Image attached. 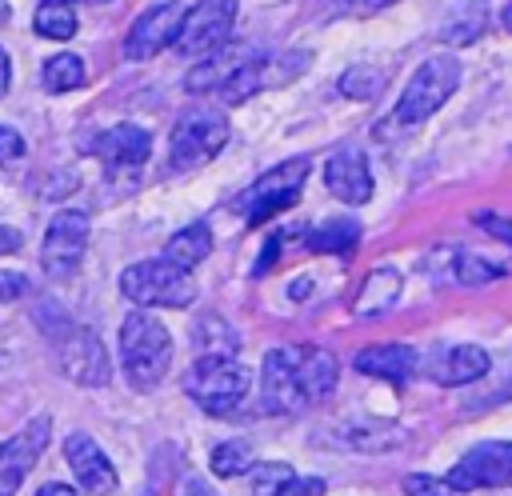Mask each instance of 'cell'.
Returning a JSON list of instances; mask_svg holds the SVG:
<instances>
[{
  "instance_id": "5",
  "label": "cell",
  "mask_w": 512,
  "mask_h": 496,
  "mask_svg": "<svg viewBox=\"0 0 512 496\" xmlns=\"http://www.w3.org/2000/svg\"><path fill=\"white\" fill-rule=\"evenodd\" d=\"M460 88V60L440 52V56H428L412 80L404 84L400 92V104L392 112V124H424L436 108H444V100Z\"/></svg>"
},
{
  "instance_id": "19",
  "label": "cell",
  "mask_w": 512,
  "mask_h": 496,
  "mask_svg": "<svg viewBox=\"0 0 512 496\" xmlns=\"http://www.w3.org/2000/svg\"><path fill=\"white\" fill-rule=\"evenodd\" d=\"M488 368H492V356H488L480 344H456V348H448V352L440 356V364L432 368V376H436V384L456 388V384L480 380Z\"/></svg>"
},
{
  "instance_id": "46",
  "label": "cell",
  "mask_w": 512,
  "mask_h": 496,
  "mask_svg": "<svg viewBox=\"0 0 512 496\" xmlns=\"http://www.w3.org/2000/svg\"><path fill=\"white\" fill-rule=\"evenodd\" d=\"M144 496H152V492H144Z\"/></svg>"
},
{
  "instance_id": "36",
  "label": "cell",
  "mask_w": 512,
  "mask_h": 496,
  "mask_svg": "<svg viewBox=\"0 0 512 496\" xmlns=\"http://www.w3.org/2000/svg\"><path fill=\"white\" fill-rule=\"evenodd\" d=\"M24 288H28V280H24L20 272H0V304L16 300V296H20Z\"/></svg>"
},
{
  "instance_id": "18",
  "label": "cell",
  "mask_w": 512,
  "mask_h": 496,
  "mask_svg": "<svg viewBox=\"0 0 512 496\" xmlns=\"http://www.w3.org/2000/svg\"><path fill=\"white\" fill-rule=\"evenodd\" d=\"M352 364L364 376H380V380L404 384L416 372L420 360H416V348H408V344H372V348H360Z\"/></svg>"
},
{
  "instance_id": "17",
  "label": "cell",
  "mask_w": 512,
  "mask_h": 496,
  "mask_svg": "<svg viewBox=\"0 0 512 496\" xmlns=\"http://www.w3.org/2000/svg\"><path fill=\"white\" fill-rule=\"evenodd\" d=\"M256 56H264V48L256 44H220L216 52L200 56V64L188 68L184 76V88L188 92H208V88H224L244 64H252Z\"/></svg>"
},
{
  "instance_id": "15",
  "label": "cell",
  "mask_w": 512,
  "mask_h": 496,
  "mask_svg": "<svg viewBox=\"0 0 512 496\" xmlns=\"http://www.w3.org/2000/svg\"><path fill=\"white\" fill-rule=\"evenodd\" d=\"M88 152L108 172H116V168H140L148 160V152H152V136L140 124H112V128H104V132L92 136Z\"/></svg>"
},
{
  "instance_id": "26",
  "label": "cell",
  "mask_w": 512,
  "mask_h": 496,
  "mask_svg": "<svg viewBox=\"0 0 512 496\" xmlns=\"http://www.w3.org/2000/svg\"><path fill=\"white\" fill-rule=\"evenodd\" d=\"M76 12H72V4H64V0H44L40 8H36V16H32V28L40 32V36H48V40H72L76 36Z\"/></svg>"
},
{
  "instance_id": "23",
  "label": "cell",
  "mask_w": 512,
  "mask_h": 496,
  "mask_svg": "<svg viewBox=\"0 0 512 496\" xmlns=\"http://www.w3.org/2000/svg\"><path fill=\"white\" fill-rule=\"evenodd\" d=\"M356 240H360V224L352 216H336V220L316 224L304 244L312 252H348V248H356Z\"/></svg>"
},
{
  "instance_id": "32",
  "label": "cell",
  "mask_w": 512,
  "mask_h": 496,
  "mask_svg": "<svg viewBox=\"0 0 512 496\" xmlns=\"http://www.w3.org/2000/svg\"><path fill=\"white\" fill-rule=\"evenodd\" d=\"M404 496H460L448 480H436V476H424V472H412L404 476Z\"/></svg>"
},
{
  "instance_id": "14",
  "label": "cell",
  "mask_w": 512,
  "mask_h": 496,
  "mask_svg": "<svg viewBox=\"0 0 512 496\" xmlns=\"http://www.w3.org/2000/svg\"><path fill=\"white\" fill-rule=\"evenodd\" d=\"M64 460H68V468H72V476H76V484H80L84 492L112 496V492L120 488V476H116L112 460L104 456V448H100L88 432H72V436L64 440Z\"/></svg>"
},
{
  "instance_id": "29",
  "label": "cell",
  "mask_w": 512,
  "mask_h": 496,
  "mask_svg": "<svg viewBox=\"0 0 512 496\" xmlns=\"http://www.w3.org/2000/svg\"><path fill=\"white\" fill-rule=\"evenodd\" d=\"M348 100H376L384 92V72L380 68H348L336 84Z\"/></svg>"
},
{
  "instance_id": "45",
  "label": "cell",
  "mask_w": 512,
  "mask_h": 496,
  "mask_svg": "<svg viewBox=\"0 0 512 496\" xmlns=\"http://www.w3.org/2000/svg\"><path fill=\"white\" fill-rule=\"evenodd\" d=\"M64 4H76V0H64Z\"/></svg>"
},
{
  "instance_id": "40",
  "label": "cell",
  "mask_w": 512,
  "mask_h": 496,
  "mask_svg": "<svg viewBox=\"0 0 512 496\" xmlns=\"http://www.w3.org/2000/svg\"><path fill=\"white\" fill-rule=\"evenodd\" d=\"M36 496H80L76 488H68V484H44Z\"/></svg>"
},
{
  "instance_id": "6",
  "label": "cell",
  "mask_w": 512,
  "mask_h": 496,
  "mask_svg": "<svg viewBox=\"0 0 512 496\" xmlns=\"http://www.w3.org/2000/svg\"><path fill=\"white\" fill-rule=\"evenodd\" d=\"M52 340H56V356H60V372L76 384H108L112 376V360H108V348L104 340L88 328V324H72L64 312L56 316V328H52Z\"/></svg>"
},
{
  "instance_id": "27",
  "label": "cell",
  "mask_w": 512,
  "mask_h": 496,
  "mask_svg": "<svg viewBox=\"0 0 512 496\" xmlns=\"http://www.w3.org/2000/svg\"><path fill=\"white\" fill-rule=\"evenodd\" d=\"M252 464H256V452H252L248 440H224V444H216L212 456H208V468H212L216 476H224V480L248 472Z\"/></svg>"
},
{
  "instance_id": "16",
  "label": "cell",
  "mask_w": 512,
  "mask_h": 496,
  "mask_svg": "<svg viewBox=\"0 0 512 496\" xmlns=\"http://www.w3.org/2000/svg\"><path fill=\"white\" fill-rule=\"evenodd\" d=\"M324 184H328V192L336 196V200H344V204H364V200H372V168H368V156L360 152V148H340V152H332L328 156V164H324Z\"/></svg>"
},
{
  "instance_id": "30",
  "label": "cell",
  "mask_w": 512,
  "mask_h": 496,
  "mask_svg": "<svg viewBox=\"0 0 512 496\" xmlns=\"http://www.w3.org/2000/svg\"><path fill=\"white\" fill-rule=\"evenodd\" d=\"M352 448H360V452H388V448H396V444H404V428H396V424H376V428H352Z\"/></svg>"
},
{
  "instance_id": "10",
  "label": "cell",
  "mask_w": 512,
  "mask_h": 496,
  "mask_svg": "<svg viewBox=\"0 0 512 496\" xmlns=\"http://www.w3.org/2000/svg\"><path fill=\"white\" fill-rule=\"evenodd\" d=\"M456 492H476V488H504L512 484V440H484L468 448L452 472L444 476Z\"/></svg>"
},
{
  "instance_id": "13",
  "label": "cell",
  "mask_w": 512,
  "mask_h": 496,
  "mask_svg": "<svg viewBox=\"0 0 512 496\" xmlns=\"http://www.w3.org/2000/svg\"><path fill=\"white\" fill-rule=\"evenodd\" d=\"M48 436H52V416H32L16 436L0 444V496H12L24 484V476L48 448Z\"/></svg>"
},
{
  "instance_id": "8",
  "label": "cell",
  "mask_w": 512,
  "mask_h": 496,
  "mask_svg": "<svg viewBox=\"0 0 512 496\" xmlns=\"http://www.w3.org/2000/svg\"><path fill=\"white\" fill-rule=\"evenodd\" d=\"M88 248V212L84 208H60L48 228H44V244H40V264L52 280H68Z\"/></svg>"
},
{
  "instance_id": "21",
  "label": "cell",
  "mask_w": 512,
  "mask_h": 496,
  "mask_svg": "<svg viewBox=\"0 0 512 496\" xmlns=\"http://www.w3.org/2000/svg\"><path fill=\"white\" fill-rule=\"evenodd\" d=\"M400 288H404V280H400L396 268H388V264L372 268L368 280H364V288H360V296H356V316H380V312H388L400 300Z\"/></svg>"
},
{
  "instance_id": "41",
  "label": "cell",
  "mask_w": 512,
  "mask_h": 496,
  "mask_svg": "<svg viewBox=\"0 0 512 496\" xmlns=\"http://www.w3.org/2000/svg\"><path fill=\"white\" fill-rule=\"evenodd\" d=\"M184 496H216V492H212L200 476H192V480H188V488H184Z\"/></svg>"
},
{
  "instance_id": "38",
  "label": "cell",
  "mask_w": 512,
  "mask_h": 496,
  "mask_svg": "<svg viewBox=\"0 0 512 496\" xmlns=\"http://www.w3.org/2000/svg\"><path fill=\"white\" fill-rule=\"evenodd\" d=\"M20 248H24V236L16 228H0V256H12Z\"/></svg>"
},
{
  "instance_id": "12",
  "label": "cell",
  "mask_w": 512,
  "mask_h": 496,
  "mask_svg": "<svg viewBox=\"0 0 512 496\" xmlns=\"http://www.w3.org/2000/svg\"><path fill=\"white\" fill-rule=\"evenodd\" d=\"M184 4L180 0H164L156 8H148L144 16L132 20L128 36H124V60H152L156 52L176 44V32L184 24Z\"/></svg>"
},
{
  "instance_id": "2",
  "label": "cell",
  "mask_w": 512,
  "mask_h": 496,
  "mask_svg": "<svg viewBox=\"0 0 512 496\" xmlns=\"http://www.w3.org/2000/svg\"><path fill=\"white\" fill-rule=\"evenodd\" d=\"M252 384V372L232 360V352H208L196 356V364L184 372V392L208 412V416H228L244 404Z\"/></svg>"
},
{
  "instance_id": "28",
  "label": "cell",
  "mask_w": 512,
  "mask_h": 496,
  "mask_svg": "<svg viewBox=\"0 0 512 496\" xmlns=\"http://www.w3.org/2000/svg\"><path fill=\"white\" fill-rule=\"evenodd\" d=\"M448 260H452V280L456 284H488V280L504 276L500 264H488V260H480L472 252H448Z\"/></svg>"
},
{
  "instance_id": "3",
  "label": "cell",
  "mask_w": 512,
  "mask_h": 496,
  "mask_svg": "<svg viewBox=\"0 0 512 496\" xmlns=\"http://www.w3.org/2000/svg\"><path fill=\"white\" fill-rule=\"evenodd\" d=\"M120 292L136 308H188L196 300V280L172 260H136L120 272Z\"/></svg>"
},
{
  "instance_id": "39",
  "label": "cell",
  "mask_w": 512,
  "mask_h": 496,
  "mask_svg": "<svg viewBox=\"0 0 512 496\" xmlns=\"http://www.w3.org/2000/svg\"><path fill=\"white\" fill-rule=\"evenodd\" d=\"M8 84H12V64H8V52L0 48V96H8Z\"/></svg>"
},
{
  "instance_id": "7",
  "label": "cell",
  "mask_w": 512,
  "mask_h": 496,
  "mask_svg": "<svg viewBox=\"0 0 512 496\" xmlns=\"http://www.w3.org/2000/svg\"><path fill=\"white\" fill-rule=\"evenodd\" d=\"M304 180H308V160L304 156H292L284 164H276L272 172H264L256 184H248L236 200V212H244V220L256 228L264 220H272L276 212L292 208L304 192Z\"/></svg>"
},
{
  "instance_id": "35",
  "label": "cell",
  "mask_w": 512,
  "mask_h": 496,
  "mask_svg": "<svg viewBox=\"0 0 512 496\" xmlns=\"http://www.w3.org/2000/svg\"><path fill=\"white\" fill-rule=\"evenodd\" d=\"M280 240H284V232H272V236L264 240V252H260V260H256V268H252L256 276H264V272L276 264V256H280Z\"/></svg>"
},
{
  "instance_id": "9",
  "label": "cell",
  "mask_w": 512,
  "mask_h": 496,
  "mask_svg": "<svg viewBox=\"0 0 512 496\" xmlns=\"http://www.w3.org/2000/svg\"><path fill=\"white\" fill-rule=\"evenodd\" d=\"M232 28H236V0H196L184 12V24L172 48L184 56H208L220 44H228Z\"/></svg>"
},
{
  "instance_id": "31",
  "label": "cell",
  "mask_w": 512,
  "mask_h": 496,
  "mask_svg": "<svg viewBox=\"0 0 512 496\" xmlns=\"http://www.w3.org/2000/svg\"><path fill=\"white\" fill-rule=\"evenodd\" d=\"M288 480H292L288 464H260L252 476V496H280Z\"/></svg>"
},
{
  "instance_id": "11",
  "label": "cell",
  "mask_w": 512,
  "mask_h": 496,
  "mask_svg": "<svg viewBox=\"0 0 512 496\" xmlns=\"http://www.w3.org/2000/svg\"><path fill=\"white\" fill-rule=\"evenodd\" d=\"M260 404L264 412H300L308 404L304 396V384H300V368H296V344H284V348H272L264 352V368H260Z\"/></svg>"
},
{
  "instance_id": "22",
  "label": "cell",
  "mask_w": 512,
  "mask_h": 496,
  "mask_svg": "<svg viewBox=\"0 0 512 496\" xmlns=\"http://www.w3.org/2000/svg\"><path fill=\"white\" fill-rule=\"evenodd\" d=\"M208 252H212V228L208 224H188L164 244V260H172L176 268H196L200 260H208Z\"/></svg>"
},
{
  "instance_id": "37",
  "label": "cell",
  "mask_w": 512,
  "mask_h": 496,
  "mask_svg": "<svg viewBox=\"0 0 512 496\" xmlns=\"http://www.w3.org/2000/svg\"><path fill=\"white\" fill-rule=\"evenodd\" d=\"M476 224L488 228L492 236H500V240L512 244V216H488V212H484V216H476Z\"/></svg>"
},
{
  "instance_id": "4",
  "label": "cell",
  "mask_w": 512,
  "mask_h": 496,
  "mask_svg": "<svg viewBox=\"0 0 512 496\" xmlns=\"http://www.w3.org/2000/svg\"><path fill=\"white\" fill-rule=\"evenodd\" d=\"M228 136H232V128H228V116L220 108L180 112L176 124H172V136H168V168L172 172H192V168L208 164L212 156H220Z\"/></svg>"
},
{
  "instance_id": "42",
  "label": "cell",
  "mask_w": 512,
  "mask_h": 496,
  "mask_svg": "<svg viewBox=\"0 0 512 496\" xmlns=\"http://www.w3.org/2000/svg\"><path fill=\"white\" fill-rule=\"evenodd\" d=\"M352 4H360V8L376 12V8H388V4H396V0H352Z\"/></svg>"
},
{
  "instance_id": "33",
  "label": "cell",
  "mask_w": 512,
  "mask_h": 496,
  "mask_svg": "<svg viewBox=\"0 0 512 496\" xmlns=\"http://www.w3.org/2000/svg\"><path fill=\"white\" fill-rule=\"evenodd\" d=\"M24 152H28L24 136L8 124H0V164H16V160H24Z\"/></svg>"
},
{
  "instance_id": "43",
  "label": "cell",
  "mask_w": 512,
  "mask_h": 496,
  "mask_svg": "<svg viewBox=\"0 0 512 496\" xmlns=\"http://www.w3.org/2000/svg\"><path fill=\"white\" fill-rule=\"evenodd\" d=\"M500 24L512 32V4H504V12H500Z\"/></svg>"
},
{
  "instance_id": "20",
  "label": "cell",
  "mask_w": 512,
  "mask_h": 496,
  "mask_svg": "<svg viewBox=\"0 0 512 496\" xmlns=\"http://www.w3.org/2000/svg\"><path fill=\"white\" fill-rule=\"evenodd\" d=\"M296 368H300V384H304V396L308 400H324L336 380H340V364L332 352L316 348V344H296Z\"/></svg>"
},
{
  "instance_id": "34",
  "label": "cell",
  "mask_w": 512,
  "mask_h": 496,
  "mask_svg": "<svg viewBox=\"0 0 512 496\" xmlns=\"http://www.w3.org/2000/svg\"><path fill=\"white\" fill-rule=\"evenodd\" d=\"M280 496H324V480L320 476H292Z\"/></svg>"
},
{
  "instance_id": "25",
  "label": "cell",
  "mask_w": 512,
  "mask_h": 496,
  "mask_svg": "<svg viewBox=\"0 0 512 496\" xmlns=\"http://www.w3.org/2000/svg\"><path fill=\"white\" fill-rule=\"evenodd\" d=\"M84 72L88 68H84V60L76 52H56V56L44 60L40 84H44V92H72V88L84 84Z\"/></svg>"
},
{
  "instance_id": "24",
  "label": "cell",
  "mask_w": 512,
  "mask_h": 496,
  "mask_svg": "<svg viewBox=\"0 0 512 496\" xmlns=\"http://www.w3.org/2000/svg\"><path fill=\"white\" fill-rule=\"evenodd\" d=\"M484 28H488V0H472L468 8H456L448 16V24L440 28V36L448 44H476L484 36Z\"/></svg>"
},
{
  "instance_id": "44",
  "label": "cell",
  "mask_w": 512,
  "mask_h": 496,
  "mask_svg": "<svg viewBox=\"0 0 512 496\" xmlns=\"http://www.w3.org/2000/svg\"><path fill=\"white\" fill-rule=\"evenodd\" d=\"M0 24H8V0H0Z\"/></svg>"
},
{
  "instance_id": "1",
  "label": "cell",
  "mask_w": 512,
  "mask_h": 496,
  "mask_svg": "<svg viewBox=\"0 0 512 496\" xmlns=\"http://www.w3.org/2000/svg\"><path fill=\"white\" fill-rule=\"evenodd\" d=\"M116 348H120V368H124V376H128V384L136 392H152L168 376L172 332L148 308H136V312L124 316Z\"/></svg>"
}]
</instances>
